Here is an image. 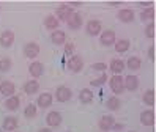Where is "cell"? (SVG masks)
<instances>
[{"instance_id":"obj_1","label":"cell","mask_w":156,"mask_h":132,"mask_svg":"<svg viewBox=\"0 0 156 132\" xmlns=\"http://www.w3.org/2000/svg\"><path fill=\"white\" fill-rule=\"evenodd\" d=\"M66 68L71 71V72H79L84 68V60H82L80 55H71L68 61H66Z\"/></svg>"},{"instance_id":"obj_2","label":"cell","mask_w":156,"mask_h":132,"mask_svg":"<svg viewBox=\"0 0 156 132\" xmlns=\"http://www.w3.org/2000/svg\"><path fill=\"white\" fill-rule=\"evenodd\" d=\"M109 85H111V90L115 93V94H122L125 91V82H123V77L122 75H114V77H111V82H109Z\"/></svg>"},{"instance_id":"obj_3","label":"cell","mask_w":156,"mask_h":132,"mask_svg":"<svg viewBox=\"0 0 156 132\" xmlns=\"http://www.w3.org/2000/svg\"><path fill=\"white\" fill-rule=\"evenodd\" d=\"M73 13H74V11H73V8H71L69 5L62 3V5L57 8V14H55V17L58 19V22H60V21H68Z\"/></svg>"},{"instance_id":"obj_4","label":"cell","mask_w":156,"mask_h":132,"mask_svg":"<svg viewBox=\"0 0 156 132\" xmlns=\"http://www.w3.org/2000/svg\"><path fill=\"white\" fill-rule=\"evenodd\" d=\"M40 54V46L36 43H27L24 46V55L27 58H36Z\"/></svg>"},{"instance_id":"obj_5","label":"cell","mask_w":156,"mask_h":132,"mask_svg":"<svg viewBox=\"0 0 156 132\" xmlns=\"http://www.w3.org/2000/svg\"><path fill=\"white\" fill-rule=\"evenodd\" d=\"M117 38H115V32L112 30H106V32H101V36H99V43L103 46H112L115 44Z\"/></svg>"},{"instance_id":"obj_6","label":"cell","mask_w":156,"mask_h":132,"mask_svg":"<svg viewBox=\"0 0 156 132\" xmlns=\"http://www.w3.org/2000/svg\"><path fill=\"white\" fill-rule=\"evenodd\" d=\"M73 96V93L68 87H58L57 91H55V99L58 102H68Z\"/></svg>"},{"instance_id":"obj_7","label":"cell","mask_w":156,"mask_h":132,"mask_svg":"<svg viewBox=\"0 0 156 132\" xmlns=\"http://www.w3.org/2000/svg\"><path fill=\"white\" fill-rule=\"evenodd\" d=\"M123 82H125V90H128V91H136L139 88V79H137V75H133V74L126 75Z\"/></svg>"},{"instance_id":"obj_8","label":"cell","mask_w":156,"mask_h":132,"mask_svg":"<svg viewBox=\"0 0 156 132\" xmlns=\"http://www.w3.org/2000/svg\"><path fill=\"white\" fill-rule=\"evenodd\" d=\"M134 9L131 8H122L120 11L117 13V17L120 19L122 22H133L134 21Z\"/></svg>"},{"instance_id":"obj_9","label":"cell","mask_w":156,"mask_h":132,"mask_svg":"<svg viewBox=\"0 0 156 132\" xmlns=\"http://www.w3.org/2000/svg\"><path fill=\"white\" fill-rule=\"evenodd\" d=\"M14 43V33L11 30H5L0 35V46L2 47H10Z\"/></svg>"},{"instance_id":"obj_10","label":"cell","mask_w":156,"mask_h":132,"mask_svg":"<svg viewBox=\"0 0 156 132\" xmlns=\"http://www.w3.org/2000/svg\"><path fill=\"white\" fill-rule=\"evenodd\" d=\"M68 27L71 28V30H79V28L82 27V16L79 13H73L71 17L66 21Z\"/></svg>"},{"instance_id":"obj_11","label":"cell","mask_w":156,"mask_h":132,"mask_svg":"<svg viewBox=\"0 0 156 132\" xmlns=\"http://www.w3.org/2000/svg\"><path fill=\"white\" fill-rule=\"evenodd\" d=\"M14 91H16V87H14V83L13 82H10V80H5V82H2L0 83V93L3 94V96H13L14 94Z\"/></svg>"},{"instance_id":"obj_12","label":"cell","mask_w":156,"mask_h":132,"mask_svg":"<svg viewBox=\"0 0 156 132\" xmlns=\"http://www.w3.org/2000/svg\"><path fill=\"white\" fill-rule=\"evenodd\" d=\"M51 41L55 46H63L66 41V33L63 30H54V33H51Z\"/></svg>"},{"instance_id":"obj_13","label":"cell","mask_w":156,"mask_h":132,"mask_svg":"<svg viewBox=\"0 0 156 132\" xmlns=\"http://www.w3.org/2000/svg\"><path fill=\"white\" fill-rule=\"evenodd\" d=\"M87 33L91 36H96L98 33H101V22L96 21V19H91V21L87 22Z\"/></svg>"},{"instance_id":"obj_14","label":"cell","mask_w":156,"mask_h":132,"mask_svg":"<svg viewBox=\"0 0 156 132\" xmlns=\"http://www.w3.org/2000/svg\"><path fill=\"white\" fill-rule=\"evenodd\" d=\"M46 121H48V124L51 127H57V126H60V123H62V115L58 112H49L48 116H46Z\"/></svg>"},{"instance_id":"obj_15","label":"cell","mask_w":156,"mask_h":132,"mask_svg":"<svg viewBox=\"0 0 156 132\" xmlns=\"http://www.w3.org/2000/svg\"><path fill=\"white\" fill-rule=\"evenodd\" d=\"M114 123H115V120H114L111 115H104V116H101L98 126H99L101 130H109V129L114 127Z\"/></svg>"},{"instance_id":"obj_16","label":"cell","mask_w":156,"mask_h":132,"mask_svg":"<svg viewBox=\"0 0 156 132\" xmlns=\"http://www.w3.org/2000/svg\"><path fill=\"white\" fill-rule=\"evenodd\" d=\"M140 123L144 126H153L154 124V112L153 110H145L140 113Z\"/></svg>"},{"instance_id":"obj_17","label":"cell","mask_w":156,"mask_h":132,"mask_svg":"<svg viewBox=\"0 0 156 132\" xmlns=\"http://www.w3.org/2000/svg\"><path fill=\"white\" fill-rule=\"evenodd\" d=\"M43 71H44V66H43V63H40V61H33V63H30V66H29V72H30V75L32 77H40V75H43Z\"/></svg>"},{"instance_id":"obj_18","label":"cell","mask_w":156,"mask_h":132,"mask_svg":"<svg viewBox=\"0 0 156 132\" xmlns=\"http://www.w3.org/2000/svg\"><path fill=\"white\" fill-rule=\"evenodd\" d=\"M52 101H54V98H52L51 93H43L38 96V106L41 109H48V107H51Z\"/></svg>"},{"instance_id":"obj_19","label":"cell","mask_w":156,"mask_h":132,"mask_svg":"<svg viewBox=\"0 0 156 132\" xmlns=\"http://www.w3.org/2000/svg\"><path fill=\"white\" fill-rule=\"evenodd\" d=\"M19 104H21V99H19V96H10L6 101H5V107L8 109V110H17L19 109Z\"/></svg>"},{"instance_id":"obj_20","label":"cell","mask_w":156,"mask_h":132,"mask_svg":"<svg viewBox=\"0 0 156 132\" xmlns=\"http://www.w3.org/2000/svg\"><path fill=\"white\" fill-rule=\"evenodd\" d=\"M129 47H131L129 40H118V41H115V50H117L118 54L128 52V50H129Z\"/></svg>"},{"instance_id":"obj_21","label":"cell","mask_w":156,"mask_h":132,"mask_svg":"<svg viewBox=\"0 0 156 132\" xmlns=\"http://www.w3.org/2000/svg\"><path fill=\"white\" fill-rule=\"evenodd\" d=\"M17 118H14V116H6L5 120H3V126H2V129L3 130H14L16 127H17Z\"/></svg>"},{"instance_id":"obj_22","label":"cell","mask_w":156,"mask_h":132,"mask_svg":"<svg viewBox=\"0 0 156 132\" xmlns=\"http://www.w3.org/2000/svg\"><path fill=\"white\" fill-rule=\"evenodd\" d=\"M125 66H128L131 71H139L140 66H142V61H140L139 57L134 55V57H129V58H128V63H126Z\"/></svg>"},{"instance_id":"obj_23","label":"cell","mask_w":156,"mask_h":132,"mask_svg":"<svg viewBox=\"0 0 156 132\" xmlns=\"http://www.w3.org/2000/svg\"><path fill=\"white\" fill-rule=\"evenodd\" d=\"M38 90H40V83L36 82L35 79H33V80H29V82H25V85H24V91H25L27 94H35Z\"/></svg>"},{"instance_id":"obj_24","label":"cell","mask_w":156,"mask_h":132,"mask_svg":"<svg viewBox=\"0 0 156 132\" xmlns=\"http://www.w3.org/2000/svg\"><path fill=\"white\" fill-rule=\"evenodd\" d=\"M79 101H80L82 104H90L91 101H93V93H91V90H88V88L80 90V93H79Z\"/></svg>"},{"instance_id":"obj_25","label":"cell","mask_w":156,"mask_h":132,"mask_svg":"<svg viewBox=\"0 0 156 132\" xmlns=\"http://www.w3.org/2000/svg\"><path fill=\"white\" fill-rule=\"evenodd\" d=\"M58 24H60V22H58V19H57L55 16H52V14L44 19V27L48 28V30H57Z\"/></svg>"},{"instance_id":"obj_26","label":"cell","mask_w":156,"mask_h":132,"mask_svg":"<svg viewBox=\"0 0 156 132\" xmlns=\"http://www.w3.org/2000/svg\"><path fill=\"white\" fill-rule=\"evenodd\" d=\"M123 69H125V63H123V60H120V58H114V60L111 61V71L115 72L117 75L120 74V72H123Z\"/></svg>"},{"instance_id":"obj_27","label":"cell","mask_w":156,"mask_h":132,"mask_svg":"<svg viewBox=\"0 0 156 132\" xmlns=\"http://www.w3.org/2000/svg\"><path fill=\"white\" fill-rule=\"evenodd\" d=\"M142 101L147 104V106L153 107L154 106V90H147L142 96Z\"/></svg>"},{"instance_id":"obj_28","label":"cell","mask_w":156,"mask_h":132,"mask_svg":"<svg viewBox=\"0 0 156 132\" xmlns=\"http://www.w3.org/2000/svg\"><path fill=\"white\" fill-rule=\"evenodd\" d=\"M106 106H107V109H111V110H118V109L122 107V101L118 99L117 96H112V98L107 99Z\"/></svg>"},{"instance_id":"obj_29","label":"cell","mask_w":156,"mask_h":132,"mask_svg":"<svg viewBox=\"0 0 156 132\" xmlns=\"http://www.w3.org/2000/svg\"><path fill=\"white\" fill-rule=\"evenodd\" d=\"M140 19L142 21H151L153 22V19H154V8H145L144 11L140 13Z\"/></svg>"},{"instance_id":"obj_30","label":"cell","mask_w":156,"mask_h":132,"mask_svg":"<svg viewBox=\"0 0 156 132\" xmlns=\"http://www.w3.org/2000/svg\"><path fill=\"white\" fill-rule=\"evenodd\" d=\"M24 116H25V118H29V120L36 116V107L33 106V104H29V106L24 109Z\"/></svg>"},{"instance_id":"obj_31","label":"cell","mask_w":156,"mask_h":132,"mask_svg":"<svg viewBox=\"0 0 156 132\" xmlns=\"http://www.w3.org/2000/svg\"><path fill=\"white\" fill-rule=\"evenodd\" d=\"M11 64H13L11 60H10V58H6V57H5V58H0V71H2V72L10 71Z\"/></svg>"},{"instance_id":"obj_32","label":"cell","mask_w":156,"mask_h":132,"mask_svg":"<svg viewBox=\"0 0 156 132\" xmlns=\"http://www.w3.org/2000/svg\"><path fill=\"white\" fill-rule=\"evenodd\" d=\"M104 82H107V75H106V74L103 72V74H101L98 79H93V80H91L90 83L93 85V87H101V85H103Z\"/></svg>"},{"instance_id":"obj_33","label":"cell","mask_w":156,"mask_h":132,"mask_svg":"<svg viewBox=\"0 0 156 132\" xmlns=\"http://www.w3.org/2000/svg\"><path fill=\"white\" fill-rule=\"evenodd\" d=\"M145 35L148 38H154V22H150L145 28Z\"/></svg>"},{"instance_id":"obj_34","label":"cell","mask_w":156,"mask_h":132,"mask_svg":"<svg viewBox=\"0 0 156 132\" xmlns=\"http://www.w3.org/2000/svg\"><path fill=\"white\" fill-rule=\"evenodd\" d=\"M73 52H74V43H66L65 44V54L66 55H73Z\"/></svg>"},{"instance_id":"obj_35","label":"cell","mask_w":156,"mask_h":132,"mask_svg":"<svg viewBox=\"0 0 156 132\" xmlns=\"http://www.w3.org/2000/svg\"><path fill=\"white\" fill-rule=\"evenodd\" d=\"M107 68V66L104 63H95L93 66H91V69H95V71H104Z\"/></svg>"},{"instance_id":"obj_36","label":"cell","mask_w":156,"mask_h":132,"mask_svg":"<svg viewBox=\"0 0 156 132\" xmlns=\"http://www.w3.org/2000/svg\"><path fill=\"white\" fill-rule=\"evenodd\" d=\"M148 58L151 61H154V46H150V49H148Z\"/></svg>"},{"instance_id":"obj_37","label":"cell","mask_w":156,"mask_h":132,"mask_svg":"<svg viewBox=\"0 0 156 132\" xmlns=\"http://www.w3.org/2000/svg\"><path fill=\"white\" fill-rule=\"evenodd\" d=\"M107 5H109V6H120V5H122V2H109Z\"/></svg>"},{"instance_id":"obj_38","label":"cell","mask_w":156,"mask_h":132,"mask_svg":"<svg viewBox=\"0 0 156 132\" xmlns=\"http://www.w3.org/2000/svg\"><path fill=\"white\" fill-rule=\"evenodd\" d=\"M80 5H82V2H71L69 6H80Z\"/></svg>"},{"instance_id":"obj_39","label":"cell","mask_w":156,"mask_h":132,"mask_svg":"<svg viewBox=\"0 0 156 132\" xmlns=\"http://www.w3.org/2000/svg\"><path fill=\"white\" fill-rule=\"evenodd\" d=\"M140 5L142 6H151V3H148V2H140Z\"/></svg>"},{"instance_id":"obj_40","label":"cell","mask_w":156,"mask_h":132,"mask_svg":"<svg viewBox=\"0 0 156 132\" xmlns=\"http://www.w3.org/2000/svg\"><path fill=\"white\" fill-rule=\"evenodd\" d=\"M38 132H52V130H51V129H48V127H46V129H40Z\"/></svg>"},{"instance_id":"obj_41","label":"cell","mask_w":156,"mask_h":132,"mask_svg":"<svg viewBox=\"0 0 156 132\" xmlns=\"http://www.w3.org/2000/svg\"><path fill=\"white\" fill-rule=\"evenodd\" d=\"M0 132H3V129H0Z\"/></svg>"},{"instance_id":"obj_42","label":"cell","mask_w":156,"mask_h":132,"mask_svg":"<svg viewBox=\"0 0 156 132\" xmlns=\"http://www.w3.org/2000/svg\"><path fill=\"white\" fill-rule=\"evenodd\" d=\"M131 132H133V130H131Z\"/></svg>"}]
</instances>
